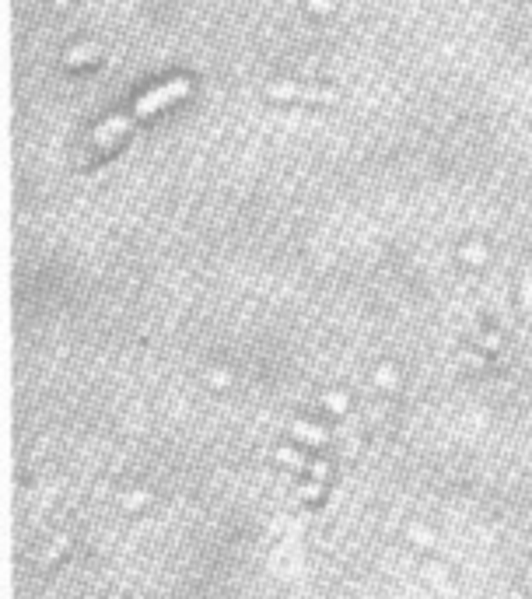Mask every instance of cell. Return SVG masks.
Segmentation results:
<instances>
[{"label": "cell", "mask_w": 532, "mask_h": 599, "mask_svg": "<svg viewBox=\"0 0 532 599\" xmlns=\"http://www.w3.org/2000/svg\"><path fill=\"white\" fill-rule=\"evenodd\" d=\"M189 92V81L186 78H175V81H168V85H161V88H154V92H147L144 99H137V106H133V116H154L158 109H165V106H172L175 99H182Z\"/></svg>", "instance_id": "6da1fadb"}, {"label": "cell", "mask_w": 532, "mask_h": 599, "mask_svg": "<svg viewBox=\"0 0 532 599\" xmlns=\"http://www.w3.org/2000/svg\"><path fill=\"white\" fill-rule=\"evenodd\" d=\"M270 99H298V102H323V106H333L337 102V92H323V88H302V85H270L266 88Z\"/></svg>", "instance_id": "7a4b0ae2"}, {"label": "cell", "mask_w": 532, "mask_h": 599, "mask_svg": "<svg viewBox=\"0 0 532 599\" xmlns=\"http://www.w3.org/2000/svg\"><path fill=\"white\" fill-rule=\"evenodd\" d=\"M130 130V116H119V120H109V123H102V127H95L91 130V144H98V147H105V144H112V140H119L123 133Z\"/></svg>", "instance_id": "3957f363"}, {"label": "cell", "mask_w": 532, "mask_h": 599, "mask_svg": "<svg viewBox=\"0 0 532 599\" xmlns=\"http://www.w3.org/2000/svg\"><path fill=\"white\" fill-rule=\"evenodd\" d=\"M95 53H98V46H88V50H71V53H67V67L88 64V60H95Z\"/></svg>", "instance_id": "277c9868"}, {"label": "cell", "mask_w": 532, "mask_h": 599, "mask_svg": "<svg viewBox=\"0 0 532 599\" xmlns=\"http://www.w3.org/2000/svg\"><path fill=\"white\" fill-rule=\"evenodd\" d=\"M522 302H525V309H532V273H525V284H522Z\"/></svg>", "instance_id": "5b68a950"}, {"label": "cell", "mask_w": 532, "mask_h": 599, "mask_svg": "<svg viewBox=\"0 0 532 599\" xmlns=\"http://www.w3.org/2000/svg\"><path fill=\"white\" fill-rule=\"evenodd\" d=\"M462 256H466V259H476V263H483V245H466V249H462Z\"/></svg>", "instance_id": "8992f818"}, {"label": "cell", "mask_w": 532, "mask_h": 599, "mask_svg": "<svg viewBox=\"0 0 532 599\" xmlns=\"http://www.w3.org/2000/svg\"><path fill=\"white\" fill-rule=\"evenodd\" d=\"M309 8H312V11H330L333 0H309Z\"/></svg>", "instance_id": "52a82bcc"}]
</instances>
